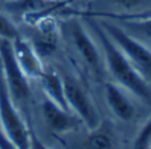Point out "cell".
Listing matches in <instances>:
<instances>
[{
	"label": "cell",
	"mask_w": 151,
	"mask_h": 149,
	"mask_svg": "<svg viewBox=\"0 0 151 149\" xmlns=\"http://www.w3.org/2000/svg\"><path fill=\"white\" fill-rule=\"evenodd\" d=\"M79 16L86 19L91 27L94 37L102 51L106 69L112 76V80L126 88L128 92H131L139 101L151 107V83L134 67V64L111 40V37L106 34L96 17L88 15Z\"/></svg>",
	"instance_id": "obj_1"
},
{
	"label": "cell",
	"mask_w": 151,
	"mask_h": 149,
	"mask_svg": "<svg viewBox=\"0 0 151 149\" xmlns=\"http://www.w3.org/2000/svg\"><path fill=\"white\" fill-rule=\"evenodd\" d=\"M60 32L66 35L72 51L92 73L102 76L106 71L104 60L99 44L79 19V15L70 16L60 24Z\"/></svg>",
	"instance_id": "obj_2"
},
{
	"label": "cell",
	"mask_w": 151,
	"mask_h": 149,
	"mask_svg": "<svg viewBox=\"0 0 151 149\" xmlns=\"http://www.w3.org/2000/svg\"><path fill=\"white\" fill-rule=\"evenodd\" d=\"M100 27L111 37L120 51L126 55L134 67L151 83V48L145 41L134 37L126 32L122 27L115 24L112 20L96 17Z\"/></svg>",
	"instance_id": "obj_3"
},
{
	"label": "cell",
	"mask_w": 151,
	"mask_h": 149,
	"mask_svg": "<svg viewBox=\"0 0 151 149\" xmlns=\"http://www.w3.org/2000/svg\"><path fill=\"white\" fill-rule=\"evenodd\" d=\"M0 127L15 148H32V137L19 107L15 104L0 72Z\"/></svg>",
	"instance_id": "obj_4"
},
{
	"label": "cell",
	"mask_w": 151,
	"mask_h": 149,
	"mask_svg": "<svg viewBox=\"0 0 151 149\" xmlns=\"http://www.w3.org/2000/svg\"><path fill=\"white\" fill-rule=\"evenodd\" d=\"M0 72L12 100L20 108L31 97L29 79L22 71L15 59L11 40L1 37H0Z\"/></svg>",
	"instance_id": "obj_5"
},
{
	"label": "cell",
	"mask_w": 151,
	"mask_h": 149,
	"mask_svg": "<svg viewBox=\"0 0 151 149\" xmlns=\"http://www.w3.org/2000/svg\"><path fill=\"white\" fill-rule=\"evenodd\" d=\"M64 83V92L68 108L75 116L80 120L88 130L96 128L100 124V115L92 101L91 96L86 91V88L80 84L78 79H75L71 73L62 75Z\"/></svg>",
	"instance_id": "obj_6"
},
{
	"label": "cell",
	"mask_w": 151,
	"mask_h": 149,
	"mask_svg": "<svg viewBox=\"0 0 151 149\" xmlns=\"http://www.w3.org/2000/svg\"><path fill=\"white\" fill-rule=\"evenodd\" d=\"M76 15H88V16L109 19L118 23L126 32L142 41H151V14H114V12H80Z\"/></svg>",
	"instance_id": "obj_7"
},
{
	"label": "cell",
	"mask_w": 151,
	"mask_h": 149,
	"mask_svg": "<svg viewBox=\"0 0 151 149\" xmlns=\"http://www.w3.org/2000/svg\"><path fill=\"white\" fill-rule=\"evenodd\" d=\"M104 97L107 105L116 118L123 123H131L138 115L135 100H138L131 92L115 81H110L104 85Z\"/></svg>",
	"instance_id": "obj_8"
},
{
	"label": "cell",
	"mask_w": 151,
	"mask_h": 149,
	"mask_svg": "<svg viewBox=\"0 0 151 149\" xmlns=\"http://www.w3.org/2000/svg\"><path fill=\"white\" fill-rule=\"evenodd\" d=\"M35 34L31 44L36 49L39 56L50 57L58 51L60 41V27L51 15H44L32 24Z\"/></svg>",
	"instance_id": "obj_9"
},
{
	"label": "cell",
	"mask_w": 151,
	"mask_h": 149,
	"mask_svg": "<svg viewBox=\"0 0 151 149\" xmlns=\"http://www.w3.org/2000/svg\"><path fill=\"white\" fill-rule=\"evenodd\" d=\"M11 44L15 59H16L19 67L22 68V71L26 73V76L29 80L40 79L46 68L43 64V59L39 56L31 41H28L27 39L19 35L14 40H11Z\"/></svg>",
	"instance_id": "obj_10"
},
{
	"label": "cell",
	"mask_w": 151,
	"mask_h": 149,
	"mask_svg": "<svg viewBox=\"0 0 151 149\" xmlns=\"http://www.w3.org/2000/svg\"><path fill=\"white\" fill-rule=\"evenodd\" d=\"M42 115L44 117L47 127L54 133H66L75 129L78 125V121L80 120L72 112L62 108L60 105L55 104L50 98L44 96L42 101Z\"/></svg>",
	"instance_id": "obj_11"
},
{
	"label": "cell",
	"mask_w": 151,
	"mask_h": 149,
	"mask_svg": "<svg viewBox=\"0 0 151 149\" xmlns=\"http://www.w3.org/2000/svg\"><path fill=\"white\" fill-rule=\"evenodd\" d=\"M43 85V92L47 98H50L55 104L60 105L62 108L70 111L68 104L66 100V92H64V83H63V77L59 72L54 69H44L43 75L40 76ZM71 112V111H70Z\"/></svg>",
	"instance_id": "obj_12"
},
{
	"label": "cell",
	"mask_w": 151,
	"mask_h": 149,
	"mask_svg": "<svg viewBox=\"0 0 151 149\" xmlns=\"http://www.w3.org/2000/svg\"><path fill=\"white\" fill-rule=\"evenodd\" d=\"M115 144V136L112 132L111 127L107 123L100 121V124L96 128L90 130V135L86 138L84 146L94 149H107L114 148Z\"/></svg>",
	"instance_id": "obj_13"
},
{
	"label": "cell",
	"mask_w": 151,
	"mask_h": 149,
	"mask_svg": "<svg viewBox=\"0 0 151 149\" xmlns=\"http://www.w3.org/2000/svg\"><path fill=\"white\" fill-rule=\"evenodd\" d=\"M107 6L115 8L114 14H137L140 8L151 4V0H103Z\"/></svg>",
	"instance_id": "obj_14"
},
{
	"label": "cell",
	"mask_w": 151,
	"mask_h": 149,
	"mask_svg": "<svg viewBox=\"0 0 151 149\" xmlns=\"http://www.w3.org/2000/svg\"><path fill=\"white\" fill-rule=\"evenodd\" d=\"M134 146L140 149H151V116L147 118L142 129L139 130L135 138Z\"/></svg>",
	"instance_id": "obj_15"
},
{
	"label": "cell",
	"mask_w": 151,
	"mask_h": 149,
	"mask_svg": "<svg viewBox=\"0 0 151 149\" xmlns=\"http://www.w3.org/2000/svg\"><path fill=\"white\" fill-rule=\"evenodd\" d=\"M19 35V31H17L16 26L12 23V20L0 12V37L7 40H14Z\"/></svg>",
	"instance_id": "obj_16"
},
{
	"label": "cell",
	"mask_w": 151,
	"mask_h": 149,
	"mask_svg": "<svg viewBox=\"0 0 151 149\" xmlns=\"http://www.w3.org/2000/svg\"><path fill=\"white\" fill-rule=\"evenodd\" d=\"M0 148H15L8 136L6 135V132L1 129V127H0Z\"/></svg>",
	"instance_id": "obj_17"
},
{
	"label": "cell",
	"mask_w": 151,
	"mask_h": 149,
	"mask_svg": "<svg viewBox=\"0 0 151 149\" xmlns=\"http://www.w3.org/2000/svg\"><path fill=\"white\" fill-rule=\"evenodd\" d=\"M70 1H71V0H70Z\"/></svg>",
	"instance_id": "obj_18"
}]
</instances>
